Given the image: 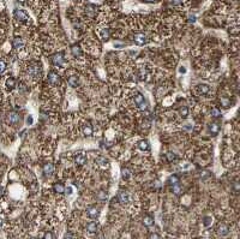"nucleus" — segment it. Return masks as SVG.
I'll list each match as a JSON object with an SVG mask.
<instances>
[{"label":"nucleus","instance_id":"nucleus-40","mask_svg":"<svg viewBox=\"0 0 240 239\" xmlns=\"http://www.w3.org/2000/svg\"><path fill=\"white\" fill-rule=\"evenodd\" d=\"M44 238H46V239H48V238H53V234L48 232V233H46V234H44Z\"/></svg>","mask_w":240,"mask_h":239},{"label":"nucleus","instance_id":"nucleus-33","mask_svg":"<svg viewBox=\"0 0 240 239\" xmlns=\"http://www.w3.org/2000/svg\"><path fill=\"white\" fill-rule=\"evenodd\" d=\"M167 159H168V161H173V160H175V155L173 153H167Z\"/></svg>","mask_w":240,"mask_h":239},{"label":"nucleus","instance_id":"nucleus-20","mask_svg":"<svg viewBox=\"0 0 240 239\" xmlns=\"http://www.w3.org/2000/svg\"><path fill=\"white\" fill-rule=\"evenodd\" d=\"M197 90H198V93H199V94L204 95V94H208V93H209L210 87H209V85H206V84H199V85L197 87Z\"/></svg>","mask_w":240,"mask_h":239},{"label":"nucleus","instance_id":"nucleus-2","mask_svg":"<svg viewBox=\"0 0 240 239\" xmlns=\"http://www.w3.org/2000/svg\"><path fill=\"white\" fill-rule=\"evenodd\" d=\"M13 15H15V20H17V22H19V24L29 25V23L31 22V20H30V17H29V15H28L25 11H23V10L16 9V10H15V12H13Z\"/></svg>","mask_w":240,"mask_h":239},{"label":"nucleus","instance_id":"nucleus-23","mask_svg":"<svg viewBox=\"0 0 240 239\" xmlns=\"http://www.w3.org/2000/svg\"><path fill=\"white\" fill-rule=\"evenodd\" d=\"M143 223H144V226L150 227V226H153V225H154V219H153L150 215H145V216H144V219H143Z\"/></svg>","mask_w":240,"mask_h":239},{"label":"nucleus","instance_id":"nucleus-44","mask_svg":"<svg viewBox=\"0 0 240 239\" xmlns=\"http://www.w3.org/2000/svg\"><path fill=\"white\" fill-rule=\"evenodd\" d=\"M179 71H180V72H182V73H185V72H186V69H184V67H181V69H180Z\"/></svg>","mask_w":240,"mask_h":239},{"label":"nucleus","instance_id":"nucleus-17","mask_svg":"<svg viewBox=\"0 0 240 239\" xmlns=\"http://www.w3.org/2000/svg\"><path fill=\"white\" fill-rule=\"evenodd\" d=\"M53 171H54V166H53V163H51V162H46V163L43 165V172H44L46 174H52V173H53Z\"/></svg>","mask_w":240,"mask_h":239},{"label":"nucleus","instance_id":"nucleus-14","mask_svg":"<svg viewBox=\"0 0 240 239\" xmlns=\"http://www.w3.org/2000/svg\"><path fill=\"white\" fill-rule=\"evenodd\" d=\"M75 162H76V165H78V166H83L85 162H86V156L84 155V154H78L76 158H75Z\"/></svg>","mask_w":240,"mask_h":239},{"label":"nucleus","instance_id":"nucleus-34","mask_svg":"<svg viewBox=\"0 0 240 239\" xmlns=\"http://www.w3.org/2000/svg\"><path fill=\"white\" fill-rule=\"evenodd\" d=\"M171 2L174 5V6H179L182 4V0H171Z\"/></svg>","mask_w":240,"mask_h":239},{"label":"nucleus","instance_id":"nucleus-19","mask_svg":"<svg viewBox=\"0 0 240 239\" xmlns=\"http://www.w3.org/2000/svg\"><path fill=\"white\" fill-rule=\"evenodd\" d=\"M83 134H84L85 136H88V137L93 135V126H91L89 123L83 125Z\"/></svg>","mask_w":240,"mask_h":239},{"label":"nucleus","instance_id":"nucleus-24","mask_svg":"<svg viewBox=\"0 0 240 239\" xmlns=\"http://www.w3.org/2000/svg\"><path fill=\"white\" fill-rule=\"evenodd\" d=\"M95 162H96L99 166H102V167H106V166L108 165V160L106 159V158H103V156H99V158H96Z\"/></svg>","mask_w":240,"mask_h":239},{"label":"nucleus","instance_id":"nucleus-3","mask_svg":"<svg viewBox=\"0 0 240 239\" xmlns=\"http://www.w3.org/2000/svg\"><path fill=\"white\" fill-rule=\"evenodd\" d=\"M133 41L136 45L138 46H143V45H146L149 42V39L146 37V35H144L143 33H137L133 35Z\"/></svg>","mask_w":240,"mask_h":239},{"label":"nucleus","instance_id":"nucleus-43","mask_svg":"<svg viewBox=\"0 0 240 239\" xmlns=\"http://www.w3.org/2000/svg\"><path fill=\"white\" fill-rule=\"evenodd\" d=\"M67 194H69V195H71V194H72V187H71V186H69V187H67Z\"/></svg>","mask_w":240,"mask_h":239},{"label":"nucleus","instance_id":"nucleus-12","mask_svg":"<svg viewBox=\"0 0 240 239\" xmlns=\"http://www.w3.org/2000/svg\"><path fill=\"white\" fill-rule=\"evenodd\" d=\"M99 35L103 41H107L109 39V29L108 28H101L99 30Z\"/></svg>","mask_w":240,"mask_h":239},{"label":"nucleus","instance_id":"nucleus-15","mask_svg":"<svg viewBox=\"0 0 240 239\" xmlns=\"http://www.w3.org/2000/svg\"><path fill=\"white\" fill-rule=\"evenodd\" d=\"M86 230L89 233H95L97 231V223L95 221H90L86 223Z\"/></svg>","mask_w":240,"mask_h":239},{"label":"nucleus","instance_id":"nucleus-9","mask_svg":"<svg viewBox=\"0 0 240 239\" xmlns=\"http://www.w3.org/2000/svg\"><path fill=\"white\" fill-rule=\"evenodd\" d=\"M118 198L119 201L122 203V204H125V203H129L130 202V194H129V191H125V190H120L119 194H118Z\"/></svg>","mask_w":240,"mask_h":239},{"label":"nucleus","instance_id":"nucleus-32","mask_svg":"<svg viewBox=\"0 0 240 239\" xmlns=\"http://www.w3.org/2000/svg\"><path fill=\"white\" fill-rule=\"evenodd\" d=\"M6 69V62L4 61L2 59H0V73H2Z\"/></svg>","mask_w":240,"mask_h":239},{"label":"nucleus","instance_id":"nucleus-36","mask_svg":"<svg viewBox=\"0 0 240 239\" xmlns=\"http://www.w3.org/2000/svg\"><path fill=\"white\" fill-rule=\"evenodd\" d=\"M211 223V218H204V226H209Z\"/></svg>","mask_w":240,"mask_h":239},{"label":"nucleus","instance_id":"nucleus-4","mask_svg":"<svg viewBox=\"0 0 240 239\" xmlns=\"http://www.w3.org/2000/svg\"><path fill=\"white\" fill-rule=\"evenodd\" d=\"M52 64L54 65V66H62L64 65V62H65V59H64V55H62V53H55V54H53L52 55Z\"/></svg>","mask_w":240,"mask_h":239},{"label":"nucleus","instance_id":"nucleus-45","mask_svg":"<svg viewBox=\"0 0 240 239\" xmlns=\"http://www.w3.org/2000/svg\"><path fill=\"white\" fill-rule=\"evenodd\" d=\"M145 2H155V1H157V0H144Z\"/></svg>","mask_w":240,"mask_h":239},{"label":"nucleus","instance_id":"nucleus-7","mask_svg":"<svg viewBox=\"0 0 240 239\" xmlns=\"http://www.w3.org/2000/svg\"><path fill=\"white\" fill-rule=\"evenodd\" d=\"M216 232H217V234L221 236V237H223V236H227L228 234V232H229V227H228V225H226V223H219L217 225V227H216Z\"/></svg>","mask_w":240,"mask_h":239},{"label":"nucleus","instance_id":"nucleus-22","mask_svg":"<svg viewBox=\"0 0 240 239\" xmlns=\"http://www.w3.org/2000/svg\"><path fill=\"white\" fill-rule=\"evenodd\" d=\"M53 190L57 192V194H64L65 192V186L61 184V183H55L53 185Z\"/></svg>","mask_w":240,"mask_h":239},{"label":"nucleus","instance_id":"nucleus-29","mask_svg":"<svg viewBox=\"0 0 240 239\" xmlns=\"http://www.w3.org/2000/svg\"><path fill=\"white\" fill-rule=\"evenodd\" d=\"M210 114H211L214 118H219L221 116V112L216 108V107H213V108L210 109Z\"/></svg>","mask_w":240,"mask_h":239},{"label":"nucleus","instance_id":"nucleus-46","mask_svg":"<svg viewBox=\"0 0 240 239\" xmlns=\"http://www.w3.org/2000/svg\"><path fill=\"white\" fill-rule=\"evenodd\" d=\"M17 1L20 2V4H25V1H26V0H17Z\"/></svg>","mask_w":240,"mask_h":239},{"label":"nucleus","instance_id":"nucleus-26","mask_svg":"<svg viewBox=\"0 0 240 239\" xmlns=\"http://www.w3.org/2000/svg\"><path fill=\"white\" fill-rule=\"evenodd\" d=\"M179 183V178H178V176H171L169 178H168V184L169 185H177Z\"/></svg>","mask_w":240,"mask_h":239},{"label":"nucleus","instance_id":"nucleus-38","mask_svg":"<svg viewBox=\"0 0 240 239\" xmlns=\"http://www.w3.org/2000/svg\"><path fill=\"white\" fill-rule=\"evenodd\" d=\"M26 124H28V125H31V124H33V117H31V116H29V117L26 118Z\"/></svg>","mask_w":240,"mask_h":239},{"label":"nucleus","instance_id":"nucleus-6","mask_svg":"<svg viewBox=\"0 0 240 239\" xmlns=\"http://www.w3.org/2000/svg\"><path fill=\"white\" fill-rule=\"evenodd\" d=\"M135 103L139 107V109H146V102L144 100V96L140 94V93H137L136 96H135Z\"/></svg>","mask_w":240,"mask_h":239},{"label":"nucleus","instance_id":"nucleus-1","mask_svg":"<svg viewBox=\"0 0 240 239\" xmlns=\"http://www.w3.org/2000/svg\"><path fill=\"white\" fill-rule=\"evenodd\" d=\"M26 75L31 78H40L41 76V66L37 62H31L26 67Z\"/></svg>","mask_w":240,"mask_h":239},{"label":"nucleus","instance_id":"nucleus-11","mask_svg":"<svg viewBox=\"0 0 240 239\" xmlns=\"http://www.w3.org/2000/svg\"><path fill=\"white\" fill-rule=\"evenodd\" d=\"M7 121L10 123V124H17L18 121H19V114L17 113V112H10L9 114H7Z\"/></svg>","mask_w":240,"mask_h":239},{"label":"nucleus","instance_id":"nucleus-35","mask_svg":"<svg viewBox=\"0 0 240 239\" xmlns=\"http://www.w3.org/2000/svg\"><path fill=\"white\" fill-rule=\"evenodd\" d=\"M177 185H178V184H177ZM177 185H173V187H172V191H173L175 195H178V194H179V191H180V189L177 186Z\"/></svg>","mask_w":240,"mask_h":239},{"label":"nucleus","instance_id":"nucleus-8","mask_svg":"<svg viewBox=\"0 0 240 239\" xmlns=\"http://www.w3.org/2000/svg\"><path fill=\"white\" fill-rule=\"evenodd\" d=\"M48 82H49L51 84H53V85H59L60 84L59 75H58L57 72H54V71H51V72L48 73Z\"/></svg>","mask_w":240,"mask_h":239},{"label":"nucleus","instance_id":"nucleus-18","mask_svg":"<svg viewBox=\"0 0 240 239\" xmlns=\"http://www.w3.org/2000/svg\"><path fill=\"white\" fill-rule=\"evenodd\" d=\"M138 148H139L142 152H145V150H149V148H150V145H149V142L146 140H142L138 142Z\"/></svg>","mask_w":240,"mask_h":239},{"label":"nucleus","instance_id":"nucleus-16","mask_svg":"<svg viewBox=\"0 0 240 239\" xmlns=\"http://www.w3.org/2000/svg\"><path fill=\"white\" fill-rule=\"evenodd\" d=\"M209 131L215 136V135H217L219 134V131H220V125L217 124V123H211L210 125H209Z\"/></svg>","mask_w":240,"mask_h":239},{"label":"nucleus","instance_id":"nucleus-25","mask_svg":"<svg viewBox=\"0 0 240 239\" xmlns=\"http://www.w3.org/2000/svg\"><path fill=\"white\" fill-rule=\"evenodd\" d=\"M71 52H72V54L75 55V57H80L82 55V49L79 48V46H72L71 47Z\"/></svg>","mask_w":240,"mask_h":239},{"label":"nucleus","instance_id":"nucleus-41","mask_svg":"<svg viewBox=\"0 0 240 239\" xmlns=\"http://www.w3.org/2000/svg\"><path fill=\"white\" fill-rule=\"evenodd\" d=\"M149 237H150V238H160V236H159V234H155V233H153V234H150Z\"/></svg>","mask_w":240,"mask_h":239},{"label":"nucleus","instance_id":"nucleus-21","mask_svg":"<svg viewBox=\"0 0 240 239\" xmlns=\"http://www.w3.org/2000/svg\"><path fill=\"white\" fill-rule=\"evenodd\" d=\"M67 83H69V85L76 88V87L79 84V78H78L77 76H71V77L67 80Z\"/></svg>","mask_w":240,"mask_h":239},{"label":"nucleus","instance_id":"nucleus-31","mask_svg":"<svg viewBox=\"0 0 240 239\" xmlns=\"http://www.w3.org/2000/svg\"><path fill=\"white\" fill-rule=\"evenodd\" d=\"M233 189H234V192H235V194H237V192H239L240 185H239V181H238V180H235V181L233 183Z\"/></svg>","mask_w":240,"mask_h":239},{"label":"nucleus","instance_id":"nucleus-30","mask_svg":"<svg viewBox=\"0 0 240 239\" xmlns=\"http://www.w3.org/2000/svg\"><path fill=\"white\" fill-rule=\"evenodd\" d=\"M107 192H104V191H100V192H97V195H96V198L100 199V201H104V199H107Z\"/></svg>","mask_w":240,"mask_h":239},{"label":"nucleus","instance_id":"nucleus-28","mask_svg":"<svg viewBox=\"0 0 240 239\" xmlns=\"http://www.w3.org/2000/svg\"><path fill=\"white\" fill-rule=\"evenodd\" d=\"M130 176H131L130 169H127V168H122V171H121V177H122V179L127 180L129 178H130Z\"/></svg>","mask_w":240,"mask_h":239},{"label":"nucleus","instance_id":"nucleus-47","mask_svg":"<svg viewBox=\"0 0 240 239\" xmlns=\"http://www.w3.org/2000/svg\"><path fill=\"white\" fill-rule=\"evenodd\" d=\"M1 226H2V220L0 219V227H1Z\"/></svg>","mask_w":240,"mask_h":239},{"label":"nucleus","instance_id":"nucleus-27","mask_svg":"<svg viewBox=\"0 0 240 239\" xmlns=\"http://www.w3.org/2000/svg\"><path fill=\"white\" fill-rule=\"evenodd\" d=\"M180 116H181V118H187V116H189V108L186 107V106H182L181 108H180Z\"/></svg>","mask_w":240,"mask_h":239},{"label":"nucleus","instance_id":"nucleus-42","mask_svg":"<svg viewBox=\"0 0 240 239\" xmlns=\"http://www.w3.org/2000/svg\"><path fill=\"white\" fill-rule=\"evenodd\" d=\"M64 237H65V238H73L75 236H72V234H70V233H66Z\"/></svg>","mask_w":240,"mask_h":239},{"label":"nucleus","instance_id":"nucleus-37","mask_svg":"<svg viewBox=\"0 0 240 239\" xmlns=\"http://www.w3.org/2000/svg\"><path fill=\"white\" fill-rule=\"evenodd\" d=\"M221 102L223 103V106H224V107H228V106H229V101H228V100L221 99Z\"/></svg>","mask_w":240,"mask_h":239},{"label":"nucleus","instance_id":"nucleus-39","mask_svg":"<svg viewBox=\"0 0 240 239\" xmlns=\"http://www.w3.org/2000/svg\"><path fill=\"white\" fill-rule=\"evenodd\" d=\"M196 20V16L195 15H190L189 16V22H195Z\"/></svg>","mask_w":240,"mask_h":239},{"label":"nucleus","instance_id":"nucleus-10","mask_svg":"<svg viewBox=\"0 0 240 239\" xmlns=\"http://www.w3.org/2000/svg\"><path fill=\"white\" fill-rule=\"evenodd\" d=\"M86 214H88V216L89 218H91V219H96L97 216H99V214H100V209L99 208H96V207H88L86 208Z\"/></svg>","mask_w":240,"mask_h":239},{"label":"nucleus","instance_id":"nucleus-13","mask_svg":"<svg viewBox=\"0 0 240 239\" xmlns=\"http://www.w3.org/2000/svg\"><path fill=\"white\" fill-rule=\"evenodd\" d=\"M5 87L9 89V90H12L15 87H16V80L13 77H7L6 80H5Z\"/></svg>","mask_w":240,"mask_h":239},{"label":"nucleus","instance_id":"nucleus-5","mask_svg":"<svg viewBox=\"0 0 240 239\" xmlns=\"http://www.w3.org/2000/svg\"><path fill=\"white\" fill-rule=\"evenodd\" d=\"M12 46H13V48L16 51H22L25 47V41H24L23 37H20V36H16L12 40Z\"/></svg>","mask_w":240,"mask_h":239}]
</instances>
